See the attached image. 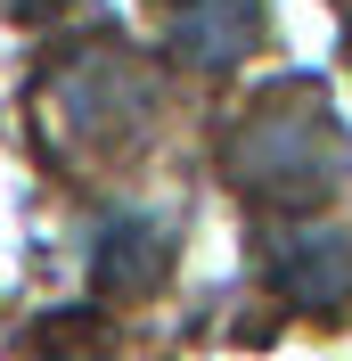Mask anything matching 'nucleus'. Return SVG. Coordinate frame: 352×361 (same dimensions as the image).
Wrapping results in <instances>:
<instances>
[{"instance_id": "6", "label": "nucleus", "mask_w": 352, "mask_h": 361, "mask_svg": "<svg viewBox=\"0 0 352 361\" xmlns=\"http://www.w3.org/2000/svg\"><path fill=\"white\" fill-rule=\"evenodd\" d=\"M33 353L42 361H107V337L90 329V312H66V320H42L33 329Z\"/></svg>"}, {"instance_id": "5", "label": "nucleus", "mask_w": 352, "mask_h": 361, "mask_svg": "<svg viewBox=\"0 0 352 361\" xmlns=\"http://www.w3.org/2000/svg\"><path fill=\"white\" fill-rule=\"evenodd\" d=\"M270 288H279L287 304H303V312H336L352 295V238H336V230L287 238L279 263H270Z\"/></svg>"}, {"instance_id": "4", "label": "nucleus", "mask_w": 352, "mask_h": 361, "mask_svg": "<svg viewBox=\"0 0 352 361\" xmlns=\"http://www.w3.org/2000/svg\"><path fill=\"white\" fill-rule=\"evenodd\" d=\"M164 42L197 66H230L263 42V0H172V25Z\"/></svg>"}, {"instance_id": "1", "label": "nucleus", "mask_w": 352, "mask_h": 361, "mask_svg": "<svg viewBox=\"0 0 352 361\" xmlns=\"http://www.w3.org/2000/svg\"><path fill=\"white\" fill-rule=\"evenodd\" d=\"M221 164H230V180L246 197H263V205H328L352 180V140H344L336 107L311 82H279L230 123Z\"/></svg>"}, {"instance_id": "2", "label": "nucleus", "mask_w": 352, "mask_h": 361, "mask_svg": "<svg viewBox=\"0 0 352 361\" xmlns=\"http://www.w3.org/2000/svg\"><path fill=\"white\" fill-rule=\"evenodd\" d=\"M148 107H156V82L123 58V49H82L42 82V132L58 148H82V157H115L148 132Z\"/></svg>"}, {"instance_id": "3", "label": "nucleus", "mask_w": 352, "mask_h": 361, "mask_svg": "<svg viewBox=\"0 0 352 361\" xmlns=\"http://www.w3.org/2000/svg\"><path fill=\"white\" fill-rule=\"evenodd\" d=\"M164 271H172V222H156V214H115L90 247V288L99 295H148V288H164Z\"/></svg>"}]
</instances>
